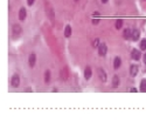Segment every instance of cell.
Returning a JSON list of instances; mask_svg holds the SVG:
<instances>
[{"label":"cell","instance_id":"cell-23","mask_svg":"<svg viewBox=\"0 0 146 122\" xmlns=\"http://www.w3.org/2000/svg\"><path fill=\"white\" fill-rule=\"evenodd\" d=\"M102 2H103V4H106V2H107V0H102Z\"/></svg>","mask_w":146,"mask_h":122},{"label":"cell","instance_id":"cell-25","mask_svg":"<svg viewBox=\"0 0 146 122\" xmlns=\"http://www.w3.org/2000/svg\"><path fill=\"white\" fill-rule=\"evenodd\" d=\"M75 1H77V0H75Z\"/></svg>","mask_w":146,"mask_h":122},{"label":"cell","instance_id":"cell-1","mask_svg":"<svg viewBox=\"0 0 146 122\" xmlns=\"http://www.w3.org/2000/svg\"><path fill=\"white\" fill-rule=\"evenodd\" d=\"M106 52H107V47H106L105 43H101L99 45V47H98V53L99 55H102V56H104L106 54Z\"/></svg>","mask_w":146,"mask_h":122},{"label":"cell","instance_id":"cell-20","mask_svg":"<svg viewBox=\"0 0 146 122\" xmlns=\"http://www.w3.org/2000/svg\"><path fill=\"white\" fill-rule=\"evenodd\" d=\"M34 1H35V0H27V4H28L29 6H32V5L34 4Z\"/></svg>","mask_w":146,"mask_h":122},{"label":"cell","instance_id":"cell-19","mask_svg":"<svg viewBox=\"0 0 146 122\" xmlns=\"http://www.w3.org/2000/svg\"><path fill=\"white\" fill-rule=\"evenodd\" d=\"M99 45V41H98V39H96V40L93 41V47H97Z\"/></svg>","mask_w":146,"mask_h":122},{"label":"cell","instance_id":"cell-13","mask_svg":"<svg viewBox=\"0 0 146 122\" xmlns=\"http://www.w3.org/2000/svg\"><path fill=\"white\" fill-rule=\"evenodd\" d=\"M64 35H66V38H69L70 35H71V27L68 25L66 27V29H64Z\"/></svg>","mask_w":146,"mask_h":122},{"label":"cell","instance_id":"cell-14","mask_svg":"<svg viewBox=\"0 0 146 122\" xmlns=\"http://www.w3.org/2000/svg\"><path fill=\"white\" fill-rule=\"evenodd\" d=\"M140 90L141 92H146V80L143 79L141 82H140Z\"/></svg>","mask_w":146,"mask_h":122},{"label":"cell","instance_id":"cell-3","mask_svg":"<svg viewBox=\"0 0 146 122\" xmlns=\"http://www.w3.org/2000/svg\"><path fill=\"white\" fill-rule=\"evenodd\" d=\"M140 52L138 51V49H133L132 52H131V58H132L133 60H139L140 59Z\"/></svg>","mask_w":146,"mask_h":122},{"label":"cell","instance_id":"cell-8","mask_svg":"<svg viewBox=\"0 0 146 122\" xmlns=\"http://www.w3.org/2000/svg\"><path fill=\"white\" fill-rule=\"evenodd\" d=\"M139 35H140V33H139V31H137V29H134L132 32V35H131V39L133 41H137L139 40Z\"/></svg>","mask_w":146,"mask_h":122},{"label":"cell","instance_id":"cell-10","mask_svg":"<svg viewBox=\"0 0 146 122\" xmlns=\"http://www.w3.org/2000/svg\"><path fill=\"white\" fill-rule=\"evenodd\" d=\"M118 86H119V78H118L117 75H115L113 79H112V87L116 88V87H118Z\"/></svg>","mask_w":146,"mask_h":122},{"label":"cell","instance_id":"cell-2","mask_svg":"<svg viewBox=\"0 0 146 122\" xmlns=\"http://www.w3.org/2000/svg\"><path fill=\"white\" fill-rule=\"evenodd\" d=\"M20 85V79H19V75L18 74H14L13 78H12V86L14 88H18Z\"/></svg>","mask_w":146,"mask_h":122},{"label":"cell","instance_id":"cell-4","mask_svg":"<svg viewBox=\"0 0 146 122\" xmlns=\"http://www.w3.org/2000/svg\"><path fill=\"white\" fill-rule=\"evenodd\" d=\"M35 61H36V55L34 54V53H32V54L29 55V66L30 67H34L35 66Z\"/></svg>","mask_w":146,"mask_h":122},{"label":"cell","instance_id":"cell-11","mask_svg":"<svg viewBox=\"0 0 146 122\" xmlns=\"http://www.w3.org/2000/svg\"><path fill=\"white\" fill-rule=\"evenodd\" d=\"M120 64H122V61H120V59L117 56V58H115V60H113V67L116 68H119L120 67Z\"/></svg>","mask_w":146,"mask_h":122},{"label":"cell","instance_id":"cell-7","mask_svg":"<svg viewBox=\"0 0 146 122\" xmlns=\"http://www.w3.org/2000/svg\"><path fill=\"white\" fill-rule=\"evenodd\" d=\"M137 73H138V66H136V65H131V67H130V74H131L132 76H136V75H137Z\"/></svg>","mask_w":146,"mask_h":122},{"label":"cell","instance_id":"cell-21","mask_svg":"<svg viewBox=\"0 0 146 122\" xmlns=\"http://www.w3.org/2000/svg\"><path fill=\"white\" fill-rule=\"evenodd\" d=\"M98 22H99V19H93V20H92V24H93V25H97Z\"/></svg>","mask_w":146,"mask_h":122},{"label":"cell","instance_id":"cell-24","mask_svg":"<svg viewBox=\"0 0 146 122\" xmlns=\"http://www.w3.org/2000/svg\"><path fill=\"white\" fill-rule=\"evenodd\" d=\"M144 62L146 64V54H145V56H144Z\"/></svg>","mask_w":146,"mask_h":122},{"label":"cell","instance_id":"cell-9","mask_svg":"<svg viewBox=\"0 0 146 122\" xmlns=\"http://www.w3.org/2000/svg\"><path fill=\"white\" fill-rule=\"evenodd\" d=\"M98 74H99V78L102 79V81H106V74H105V72L102 69V68H98Z\"/></svg>","mask_w":146,"mask_h":122},{"label":"cell","instance_id":"cell-15","mask_svg":"<svg viewBox=\"0 0 146 122\" xmlns=\"http://www.w3.org/2000/svg\"><path fill=\"white\" fill-rule=\"evenodd\" d=\"M49 80H50V72L46 70V73H44V81H46V83H48Z\"/></svg>","mask_w":146,"mask_h":122},{"label":"cell","instance_id":"cell-22","mask_svg":"<svg viewBox=\"0 0 146 122\" xmlns=\"http://www.w3.org/2000/svg\"><path fill=\"white\" fill-rule=\"evenodd\" d=\"M131 92H132V93H134V92H137V89H136V88H132V89H131Z\"/></svg>","mask_w":146,"mask_h":122},{"label":"cell","instance_id":"cell-6","mask_svg":"<svg viewBox=\"0 0 146 122\" xmlns=\"http://www.w3.org/2000/svg\"><path fill=\"white\" fill-rule=\"evenodd\" d=\"M91 74H92V72H91V68H90V67H87V68H85V70H84V78H85L87 80H89V79L91 78Z\"/></svg>","mask_w":146,"mask_h":122},{"label":"cell","instance_id":"cell-16","mask_svg":"<svg viewBox=\"0 0 146 122\" xmlns=\"http://www.w3.org/2000/svg\"><path fill=\"white\" fill-rule=\"evenodd\" d=\"M13 32L15 34H19L20 32H21V27H20V25H14L13 26Z\"/></svg>","mask_w":146,"mask_h":122},{"label":"cell","instance_id":"cell-18","mask_svg":"<svg viewBox=\"0 0 146 122\" xmlns=\"http://www.w3.org/2000/svg\"><path fill=\"white\" fill-rule=\"evenodd\" d=\"M140 48L143 49V51H145L146 49V40H143L140 42Z\"/></svg>","mask_w":146,"mask_h":122},{"label":"cell","instance_id":"cell-12","mask_svg":"<svg viewBox=\"0 0 146 122\" xmlns=\"http://www.w3.org/2000/svg\"><path fill=\"white\" fill-rule=\"evenodd\" d=\"M131 35H132V32H131V29L126 28V29L124 31V38H125V39H130V38H131Z\"/></svg>","mask_w":146,"mask_h":122},{"label":"cell","instance_id":"cell-5","mask_svg":"<svg viewBox=\"0 0 146 122\" xmlns=\"http://www.w3.org/2000/svg\"><path fill=\"white\" fill-rule=\"evenodd\" d=\"M26 8L25 7H22V8H20V12H19V19L20 20H25L26 19Z\"/></svg>","mask_w":146,"mask_h":122},{"label":"cell","instance_id":"cell-17","mask_svg":"<svg viewBox=\"0 0 146 122\" xmlns=\"http://www.w3.org/2000/svg\"><path fill=\"white\" fill-rule=\"evenodd\" d=\"M122 26H123V20H122V19H118V20L116 21V28H117V29H120Z\"/></svg>","mask_w":146,"mask_h":122}]
</instances>
